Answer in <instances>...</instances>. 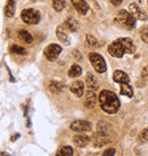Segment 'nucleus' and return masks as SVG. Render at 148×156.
<instances>
[{
    "label": "nucleus",
    "mask_w": 148,
    "mask_h": 156,
    "mask_svg": "<svg viewBox=\"0 0 148 156\" xmlns=\"http://www.w3.org/2000/svg\"><path fill=\"white\" fill-rule=\"evenodd\" d=\"M56 34H57V38H58V40L61 41L62 44H70V39H69V37H67V33H66V29L64 27V25L57 26Z\"/></svg>",
    "instance_id": "obj_11"
},
{
    "label": "nucleus",
    "mask_w": 148,
    "mask_h": 156,
    "mask_svg": "<svg viewBox=\"0 0 148 156\" xmlns=\"http://www.w3.org/2000/svg\"><path fill=\"white\" fill-rule=\"evenodd\" d=\"M147 4H148V0H147Z\"/></svg>",
    "instance_id": "obj_35"
},
{
    "label": "nucleus",
    "mask_w": 148,
    "mask_h": 156,
    "mask_svg": "<svg viewBox=\"0 0 148 156\" xmlns=\"http://www.w3.org/2000/svg\"><path fill=\"white\" fill-rule=\"evenodd\" d=\"M141 79H144L145 81H148V66H146L141 71Z\"/></svg>",
    "instance_id": "obj_31"
},
{
    "label": "nucleus",
    "mask_w": 148,
    "mask_h": 156,
    "mask_svg": "<svg viewBox=\"0 0 148 156\" xmlns=\"http://www.w3.org/2000/svg\"><path fill=\"white\" fill-rule=\"evenodd\" d=\"M65 0H52V7L56 12H62L65 8Z\"/></svg>",
    "instance_id": "obj_25"
},
{
    "label": "nucleus",
    "mask_w": 148,
    "mask_h": 156,
    "mask_svg": "<svg viewBox=\"0 0 148 156\" xmlns=\"http://www.w3.org/2000/svg\"><path fill=\"white\" fill-rule=\"evenodd\" d=\"M129 12H130L131 15L136 20H140V21H146L147 20L146 13L137 4H130V6H129Z\"/></svg>",
    "instance_id": "obj_8"
},
{
    "label": "nucleus",
    "mask_w": 148,
    "mask_h": 156,
    "mask_svg": "<svg viewBox=\"0 0 148 156\" xmlns=\"http://www.w3.org/2000/svg\"><path fill=\"white\" fill-rule=\"evenodd\" d=\"M89 61L91 63L92 67L95 69L97 73H105L106 72V62L99 54L96 52H90L89 54Z\"/></svg>",
    "instance_id": "obj_3"
},
{
    "label": "nucleus",
    "mask_w": 148,
    "mask_h": 156,
    "mask_svg": "<svg viewBox=\"0 0 148 156\" xmlns=\"http://www.w3.org/2000/svg\"><path fill=\"white\" fill-rule=\"evenodd\" d=\"M100 107L104 112L108 114H114L120 108V100L118 96L111 90H101L98 97Z\"/></svg>",
    "instance_id": "obj_1"
},
{
    "label": "nucleus",
    "mask_w": 148,
    "mask_h": 156,
    "mask_svg": "<svg viewBox=\"0 0 148 156\" xmlns=\"http://www.w3.org/2000/svg\"><path fill=\"white\" fill-rule=\"evenodd\" d=\"M114 155H115V149L114 148H107L103 153V156H114Z\"/></svg>",
    "instance_id": "obj_30"
},
{
    "label": "nucleus",
    "mask_w": 148,
    "mask_h": 156,
    "mask_svg": "<svg viewBox=\"0 0 148 156\" xmlns=\"http://www.w3.org/2000/svg\"><path fill=\"white\" fill-rule=\"evenodd\" d=\"M18 38L22 40V41H24L25 44H31L32 41H33V37L27 32V31L25 30H21V31H18Z\"/></svg>",
    "instance_id": "obj_20"
},
{
    "label": "nucleus",
    "mask_w": 148,
    "mask_h": 156,
    "mask_svg": "<svg viewBox=\"0 0 148 156\" xmlns=\"http://www.w3.org/2000/svg\"><path fill=\"white\" fill-rule=\"evenodd\" d=\"M73 56H74V58H75L76 61H81V59H82L81 52L78 51V50H74V51H73Z\"/></svg>",
    "instance_id": "obj_32"
},
{
    "label": "nucleus",
    "mask_w": 148,
    "mask_h": 156,
    "mask_svg": "<svg viewBox=\"0 0 148 156\" xmlns=\"http://www.w3.org/2000/svg\"><path fill=\"white\" fill-rule=\"evenodd\" d=\"M115 23L126 30H131L136 25V18L131 15L130 12L121 9L118 13V15L115 16Z\"/></svg>",
    "instance_id": "obj_2"
},
{
    "label": "nucleus",
    "mask_w": 148,
    "mask_h": 156,
    "mask_svg": "<svg viewBox=\"0 0 148 156\" xmlns=\"http://www.w3.org/2000/svg\"><path fill=\"white\" fill-rule=\"evenodd\" d=\"M21 18L23 22L27 23V24H37L40 21V14L35 9L27 8L24 9L21 13Z\"/></svg>",
    "instance_id": "obj_4"
},
{
    "label": "nucleus",
    "mask_w": 148,
    "mask_h": 156,
    "mask_svg": "<svg viewBox=\"0 0 148 156\" xmlns=\"http://www.w3.org/2000/svg\"><path fill=\"white\" fill-rule=\"evenodd\" d=\"M10 51L13 52V54H16V55H25L26 54L25 49L21 47V46H17V44H13L10 47Z\"/></svg>",
    "instance_id": "obj_27"
},
{
    "label": "nucleus",
    "mask_w": 148,
    "mask_h": 156,
    "mask_svg": "<svg viewBox=\"0 0 148 156\" xmlns=\"http://www.w3.org/2000/svg\"><path fill=\"white\" fill-rule=\"evenodd\" d=\"M108 52L111 56L113 57H116V58H121V57L125 54V51H124V48H123L122 44L120 42V40H115L114 42H112V44H109L108 47Z\"/></svg>",
    "instance_id": "obj_7"
},
{
    "label": "nucleus",
    "mask_w": 148,
    "mask_h": 156,
    "mask_svg": "<svg viewBox=\"0 0 148 156\" xmlns=\"http://www.w3.org/2000/svg\"><path fill=\"white\" fill-rule=\"evenodd\" d=\"M113 80L118 83H129V76L121 69H116L113 74Z\"/></svg>",
    "instance_id": "obj_13"
},
{
    "label": "nucleus",
    "mask_w": 148,
    "mask_h": 156,
    "mask_svg": "<svg viewBox=\"0 0 148 156\" xmlns=\"http://www.w3.org/2000/svg\"><path fill=\"white\" fill-rule=\"evenodd\" d=\"M34 1H37V0H34Z\"/></svg>",
    "instance_id": "obj_36"
},
{
    "label": "nucleus",
    "mask_w": 148,
    "mask_h": 156,
    "mask_svg": "<svg viewBox=\"0 0 148 156\" xmlns=\"http://www.w3.org/2000/svg\"><path fill=\"white\" fill-rule=\"evenodd\" d=\"M86 42H87V44L90 46V47H98V40H97L92 34L86 35Z\"/></svg>",
    "instance_id": "obj_26"
},
{
    "label": "nucleus",
    "mask_w": 148,
    "mask_h": 156,
    "mask_svg": "<svg viewBox=\"0 0 148 156\" xmlns=\"http://www.w3.org/2000/svg\"><path fill=\"white\" fill-rule=\"evenodd\" d=\"M89 141H90V139H89V137L88 136H86V134H75L73 138V143L75 146H78V147L80 148H83L86 147L88 144H89Z\"/></svg>",
    "instance_id": "obj_10"
},
{
    "label": "nucleus",
    "mask_w": 148,
    "mask_h": 156,
    "mask_svg": "<svg viewBox=\"0 0 148 156\" xmlns=\"http://www.w3.org/2000/svg\"><path fill=\"white\" fill-rule=\"evenodd\" d=\"M138 141L140 144H145L148 141V128L144 129V130L138 134Z\"/></svg>",
    "instance_id": "obj_28"
},
{
    "label": "nucleus",
    "mask_w": 148,
    "mask_h": 156,
    "mask_svg": "<svg viewBox=\"0 0 148 156\" xmlns=\"http://www.w3.org/2000/svg\"><path fill=\"white\" fill-rule=\"evenodd\" d=\"M82 73V69H81V66H79L78 64H73V65L71 66V69H69V76L70 78H78L80 76Z\"/></svg>",
    "instance_id": "obj_19"
},
{
    "label": "nucleus",
    "mask_w": 148,
    "mask_h": 156,
    "mask_svg": "<svg viewBox=\"0 0 148 156\" xmlns=\"http://www.w3.org/2000/svg\"><path fill=\"white\" fill-rule=\"evenodd\" d=\"M120 42L122 44L123 48H124V51L125 54H133L136 51L135 44L132 42V40L129 38H120Z\"/></svg>",
    "instance_id": "obj_12"
},
{
    "label": "nucleus",
    "mask_w": 148,
    "mask_h": 156,
    "mask_svg": "<svg viewBox=\"0 0 148 156\" xmlns=\"http://www.w3.org/2000/svg\"><path fill=\"white\" fill-rule=\"evenodd\" d=\"M83 82L82 81H74L72 83V86H71V91L73 92L75 96H78V97H81L83 95Z\"/></svg>",
    "instance_id": "obj_15"
},
{
    "label": "nucleus",
    "mask_w": 148,
    "mask_h": 156,
    "mask_svg": "<svg viewBox=\"0 0 148 156\" xmlns=\"http://www.w3.org/2000/svg\"><path fill=\"white\" fill-rule=\"evenodd\" d=\"M109 143V140L107 139V136H105V134H101L99 133L98 136H96V138H95V145H96V147H101V146H104L105 144Z\"/></svg>",
    "instance_id": "obj_24"
},
{
    "label": "nucleus",
    "mask_w": 148,
    "mask_h": 156,
    "mask_svg": "<svg viewBox=\"0 0 148 156\" xmlns=\"http://www.w3.org/2000/svg\"><path fill=\"white\" fill-rule=\"evenodd\" d=\"M86 81H87V87L90 90H95L98 88V81H97L96 76L92 73H88L86 76Z\"/></svg>",
    "instance_id": "obj_16"
},
{
    "label": "nucleus",
    "mask_w": 148,
    "mask_h": 156,
    "mask_svg": "<svg viewBox=\"0 0 148 156\" xmlns=\"http://www.w3.org/2000/svg\"><path fill=\"white\" fill-rule=\"evenodd\" d=\"M123 0H109V2L112 5H114V6H120V5L122 4Z\"/></svg>",
    "instance_id": "obj_33"
},
{
    "label": "nucleus",
    "mask_w": 148,
    "mask_h": 156,
    "mask_svg": "<svg viewBox=\"0 0 148 156\" xmlns=\"http://www.w3.org/2000/svg\"><path fill=\"white\" fill-rule=\"evenodd\" d=\"M73 155V148L71 146H63L56 153V156H72Z\"/></svg>",
    "instance_id": "obj_22"
},
{
    "label": "nucleus",
    "mask_w": 148,
    "mask_h": 156,
    "mask_svg": "<svg viewBox=\"0 0 148 156\" xmlns=\"http://www.w3.org/2000/svg\"><path fill=\"white\" fill-rule=\"evenodd\" d=\"M63 25H64V27H65L67 31H70V32H75V31L78 30L79 24L73 17H69L65 22H64Z\"/></svg>",
    "instance_id": "obj_17"
},
{
    "label": "nucleus",
    "mask_w": 148,
    "mask_h": 156,
    "mask_svg": "<svg viewBox=\"0 0 148 156\" xmlns=\"http://www.w3.org/2000/svg\"><path fill=\"white\" fill-rule=\"evenodd\" d=\"M121 95L126 96V97H132L133 96V90L129 86V83H121Z\"/></svg>",
    "instance_id": "obj_23"
},
{
    "label": "nucleus",
    "mask_w": 148,
    "mask_h": 156,
    "mask_svg": "<svg viewBox=\"0 0 148 156\" xmlns=\"http://www.w3.org/2000/svg\"><path fill=\"white\" fill-rule=\"evenodd\" d=\"M61 52H62V47L59 44H48V46L46 47V49H44V55L48 61L52 62V61H56Z\"/></svg>",
    "instance_id": "obj_5"
},
{
    "label": "nucleus",
    "mask_w": 148,
    "mask_h": 156,
    "mask_svg": "<svg viewBox=\"0 0 148 156\" xmlns=\"http://www.w3.org/2000/svg\"><path fill=\"white\" fill-rule=\"evenodd\" d=\"M71 129L75 132H89L91 130V123L88 121H84V120H76L71 123Z\"/></svg>",
    "instance_id": "obj_6"
},
{
    "label": "nucleus",
    "mask_w": 148,
    "mask_h": 156,
    "mask_svg": "<svg viewBox=\"0 0 148 156\" xmlns=\"http://www.w3.org/2000/svg\"><path fill=\"white\" fill-rule=\"evenodd\" d=\"M72 5L74 6V8L76 9V12L81 15H86L89 10V7H88L86 0H71Z\"/></svg>",
    "instance_id": "obj_9"
},
{
    "label": "nucleus",
    "mask_w": 148,
    "mask_h": 156,
    "mask_svg": "<svg viewBox=\"0 0 148 156\" xmlns=\"http://www.w3.org/2000/svg\"><path fill=\"white\" fill-rule=\"evenodd\" d=\"M140 38L144 42L148 44V26H143L140 29Z\"/></svg>",
    "instance_id": "obj_29"
},
{
    "label": "nucleus",
    "mask_w": 148,
    "mask_h": 156,
    "mask_svg": "<svg viewBox=\"0 0 148 156\" xmlns=\"http://www.w3.org/2000/svg\"><path fill=\"white\" fill-rule=\"evenodd\" d=\"M63 89V86H62L61 82L58 81H51V82L48 84V90L51 92V94H59Z\"/></svg>",
    "instance_id": "obj_21"
},
{
    "label": "nucleus",
    "mask_w": 148,
    "mask_h": 156,
    "mask_svg": "<svg viewBox=\"0 0 148 156\" xmlns=\"http://www.w3.org/2000/svg\"><path fill=\"white\" fill-rule=\"evenodd\" d=\"M14 14H15V0H8L5 8V15L10 18L14 16Z\"/></svg>",
    "instance_id": "obj_18"
},
{
    "label": "nucleus",
    "mask_w": 148,
    "mask_h": 156,
    "mask_svg": "<svg viewBox=\"0 0 148 156\" xmlns=\"http://www.w3.org/2000/svg\"><path fill=\"white\" fill-rule=\"evenodd\" d=\"M97 103V97L95 95V92L92 90L88 91L86 95V99H84V106L88 108H92Z\"/></svg>",
    "instance_id": "obj_14"
},
{
    "label": "nucleus",
    "mask_w": 148,
    "mask_h": 156,
    "mask_svg": "<svg viewBox=\"0 0 148 156\" xmlns=\"http://www.w3.org/2000/svg\"><path fill=\"white\" fill-rule=\"evenodd\" d=\"M1 155H2V156H8V154H6V153H2Z\"/></svg>",
    "instance_id": "obj_34"
}]
</instances>
